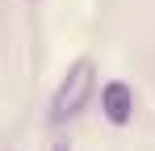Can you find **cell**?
<instances>
[{
    "mask_svg": "<svg viewBox=\"0 0 155 151\" xmlns=\"http://www.w3.org/2000/svg\"><path fill=\"white\" fill-rule=\"evenodd\" d=\"M92 88H97V63L84 55V59H76L71 67H67V76L59 80V88H54L51 97V122H67V118H76L80 109L88 105V97H92Z\"/></svg>",
    "mask_w": 155,
    "mask_h": 151,
    "instance_id": "1",
    "label": "cell"
},
{
    "mask_svg": "<svg viewBox=\"0 0 155 151\" xmlns=\"http://www.w3.org/2000/svg\"><path fill=\"white\" fill-rule=\"evenodd\" d=\"M101 113L113 126H126L130 113H134V88L122 84V80H109V84L101 88Z\"/></svg>",
    "mask_w": 155,
    "mask_h": 151,
    "instance_id": "2",
    "label": "cell"
},
{
    "mask_svg": "<svg viewBox=\"0 0 155 151\" xmlns=\"http://www.w3.org/2000/svg\"><path fill=\"white\" fill-rule=\"evenodd\" d=\"M51 151H71V143H54V147Z\"/></svg>",
    "mask_w": 155,
    "mask_h": 151,
    "instance_id": "3",
    "label": "cell"
},
{
    "mask_svg": "<svg viewBox=\"0 0 155 151\" xmlns=\"http://www.w3.org/2000/svg\"><path fill=\"white\" fill-rule=\"evenodd\" d=\"M29 4H34V0H29Z\"/></svg>",
    "mask_w": 155,
    "mask_h": 151,
    "instance_id": "4",
    "label": "cell"
}]
</instances>
